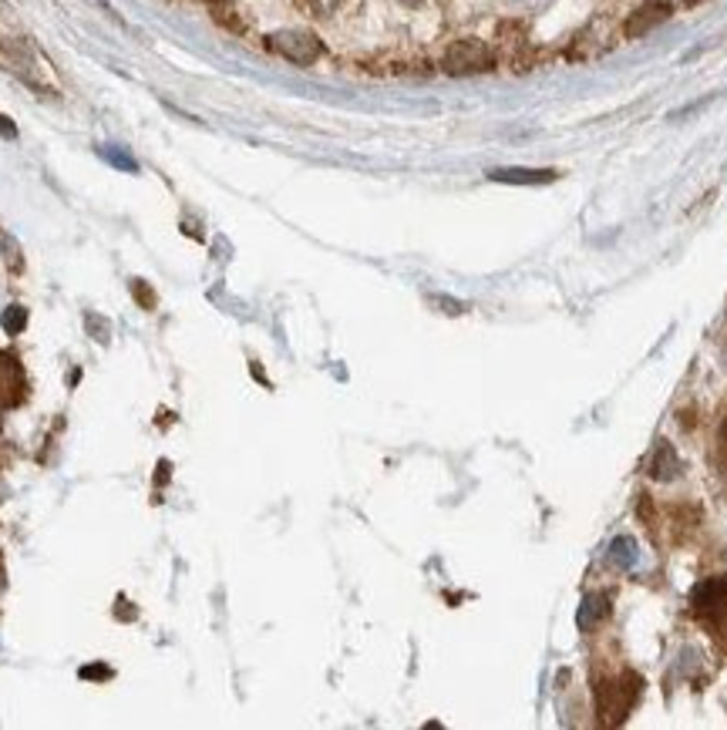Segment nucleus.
<instances>
[{"instance_id":"20e7f679","label":"nucleus","mask_w":727,"mask_h":730,"mask_svg":"<svg viewBox=\"0 0 727 730\" xmlns=\"http://www.w3.org/2000/svg\"><path fill=\"white\" fill-rule=\"evenodd\" d=\"M690 606H694V613L704 623L724 627L727 623V576H711L698 582L694 593H690Z\"/></svg>"},{"instance_id":"6e6552de","label":"nucleus","mask_w":727,"mask_h":730,"mask_svg":"<svg viewBox=\"0 0 727 730\" xmlns=\"http://www.w3.org/2000/svg\"><path fill=\"white\" fill-rule=\"evenodd\" d=\"M489 178L505 182V186H545V182L556 178V172H550V169H498Z\"/></svg>"},{"instance_id":"1a4fd4ad","label":"nucleus","mask_w":727,"mask_h":730,"mask_svg":"<svg viewBox=\"0 0 727 730\" xmlns=\"http://www.w3.org/2000/svg\"><path fill=\"white\" fill-rule=\"evenodd\" d=\"M606 613H609V596L606 593L587 596L583 609H579V630H593L596 623H603Z\"/></svg>"},{"instance_id":"f8f14e48","label":"nucleus","mask_w":727,"mask_h":730,"mask_svg":"<svg viewBox=\"0 0 727 730\" xmlns=\"http://www.w3.org/2000/svg\"><path fill=\"white\" fill-rule=\"evenodd\" d=\"M609 559H613L616 569H630L637 562V545H633V539H616L613 549H609Z\"/></svg>"},{"instance_id":"f3484780","label":"nucleus","mask_w":727,"mask_h":730,"mask_svg":"<svg viewBox=\"0 0 727 730\" xmlns=\"http://www.w3.org/2000/svg\"><path fill=\"white\" fill-rule=\"evenodd\" d=\"M82 677H85V680H91V677H95V680H112V670L98 664V667H85V670H82Z\"/></svg>"},{"instance_id":"4468645a","label":"nucleus","mask_w":727,"mask_h":730,"mask_svg":"<svg viewBox=\"0 0 727 730\" xmlns=\"http://www.w3.org/2000/svg\"><path fill=\"white\" fill-rule=\"evenodd\" d=\"M132 294H135V300H138L145 310H156V294H149V286H145L141 280H132Z\"/></svg>"},{"instance_id":"9d476101","label":"nucleus","mask_w":727,"mask_h":730,"mask_svg":"<svg viewBox=\"0 0 727 730\" xmlns=\"http://www.w3.org/2000/svg\"><path fill=\"white\" fill-rule=\"evenodd\" d=\"M206 4H209L212 17L220 21V24H226L230 30H239L243 27L239 17H236V0H206Z\"/></svg>"},{"instance_id":"aec40b11","label":"nucleus","mask_w":727,"mask_h":730,"mask_svg":"<svg viewBox=\"0 0 727 730\" xmlns=\"http://www.w3.org/2000/svg\"><path fill=\"white\" fill-rule=\"evenodd\" d=\"M687 8H698V4H704V0H683Z\"/></svg>"},{"instance_id":"2eb2a0df","label":"nucleus","mask_w":727,"mask_h":730,"mask_svg":"<svg viewBox=\"0 0 727 730\" xmlns=\"http://www.w3.org/2000/svg\"><path fill=\"white\" fill-rule=\"evenodd\" d=\"M508 4H513L516 11H529V14H535V11H545L553 4V0H508Z\"/></svg>"},{"instance_id":"f03ea898","label":"nucleus","mask_w":727,"mask_h":730,"mask_svg":"<svg viewBox=\"0 0 727 730\" xmlns=\"http://www.w3.org/2000/svg\"><path fill=\"white\" fill-rule=\"evenodd\" d=\"M267 48H270L273 54H280L283 61L300 64V67L320 61V54H323L320 38H317L313 30H304V27H283V30L270 34V38H267Z\"/></svg>"},{"instance_id":"423d86ee","label":"nucleus","mask_w":727,"mask_h":730,"mask_svg":"<svg viewBox=\"0 0 727 730\" xmlns=\"http://www.w3.org/2000/svg\"><path fill=\"white\" fill-rule=\"evenodd\" d=\"M674 14V4L670 0H646L640 4L627 21H624V38H643L653 27H661L664 21H670Z\"/></svg>"},{"instance_id":"39448f33","label":"nucleus","mask_w":727,"mask_h":730,"mask_svg":"<svg viewBox=\"0 0 727 730\" xmlns=\"http://www.w3.org/2000/svg\"><path fill=\"white\" fill-rule=\"evenodd\" d=\"M27 381H24V368L17 354L0 350V408H17L24 400Z\"/></svg>"},{"instance_id":"0eeeda50","label":"nucleus","mask_w":727,"mask_h":730,"mask_svg":"<svg viewBox=\"0 0 727 730\" xmlns=\"http://www.w3.org/2000/svg\"><path fill=\"white\" fill-rule=\"evenodd\" d=\"M680 471H683V461L677 458L674 445L670 442H657V448H653V455L646 461L650 479L653 482H674V479H680Z\"/></svg>"},{"instance_id":"dca6fc26","label":"nucleus","mask_w":727,"mask_h":730,"mask_svg":"<svg viewBox=\"0 0 727 730\" xmlns=\"http://www.w3.org/2000/svg\"><path fill=\"white\" fill-rule=\"evenodd\" d=\"M88 326H91L95 341H101V344L108 341V323H104V320H101V326H98V317H95V313H88Z\"/></svg>"},{"instance_id":"9b49d317","label":"nucleus","mask_w":727,"mask_h":730,"mask_svg":"<svg viewBox=\"0 0 727 730\" xmlns=\"http://www.w3.org/2000/svg\"><path fill=\"white\" fill-rule=\"evenodd\" d=\"M294 4L310 17H334L344 8V0H294Z\"/></svg>"},{"instance_id":"412c9836","label":"nucleus","mask_w":727,"mask_h":730,"mask_svg":"<svg viewBox=\"0 0 727 730\" xmlns=\"http://www.w3.org/2000/svg\"><path fill=\"white\" fill-rule=\"evenodd\" d=\"M402 4H421V0H402Z\"/></svg>"},{"instance_id":"ddd939ff","label":"nucleus","mask_w":727,"mask_h":730,"mask_svg":"<svg viewBox=\"0 0 727 730\" xmlns=\"http://www.w3.org/2000/svg\"><path fill=\"white\" fill-rule=\"evenodd\" d=\"M0 323H4V331L14 337V334H21L24 326H27V310L24 307H8L4 310V320H0Z\"/></svg>"},{"instance_id":"a211bd4d","label":"nucleus","mask_w":727,"mask_h":730,"mask_svg":"<svg viewBox=\"0 0 727 730\" xmlns=\"http://www.w3.org/2000/svg\"><path fill=\"white\" fill-rule=\"evenodd\" d=\"M0 135H4V138H17V128H14L11 119H4V115H0Z\"/></svg>"},{"instance_id":"7ed1b4c3","label":"nucleus","mask_w":727,"mask_h":730,"mask_svg":"<svg viewBox=\"0 0 727 730\" xmlns=\"http://www.w3.org/2000/svg\"><path fill=\"white\" fill-rule=\"evenodd\" d=\"M442 67L455 78H465V75H482V71H492L495 67V54L485 41L479 38H461L455 41L445 58H442Z\"/></svg>"},{"instance_id":"f257e3e1","label":"nucleus","mask_w":727,"mask_h":730,"mask_svg":"<svg viewBox=\"0 0 727 730\" xmlns=\"http://www.w3.org/2000/svg\"><path fill=\"white\" fill-rule=\"evenodd\" d=\"M643 693V680L637 673H616L609 680H603L596 686V714H600V723L606 727H616L630 717V710L637 707Z\"/></svg>"},{"instance_id":"6ab92c4d","label":"nucleus","mask_w":727,"mask_h":730,"mask_svg":"<svg viewBox=\"0 0 727 730\" xmlns=\"http://www.w3.org/2000/svg\"><path fill=\"white\" fill-rule=\"evenodd\" d=\"M717 442H720V461L727 465V421L720 424V434H717Z\"/></svg>"}]
</instances>
